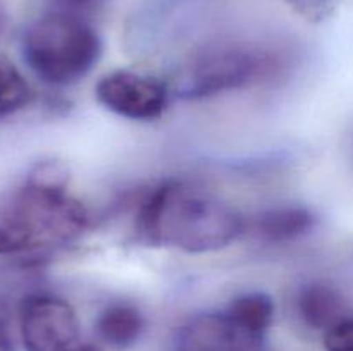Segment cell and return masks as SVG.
<instances>
[{
  "label": "cell",
  "mask_w": 353,
  "mask_h": 351,
  "mask_svg": "<svg viewBox=\"0 0 353 351\" xmlns=\"http://www.w3.org/2000/svg\"><path fill=\"white\" fill-rule=\"evenodd\" d=\"M245 229L247 220L236 206L174 179L155 186L137 213V233L145 243L195 255L230 246Z\"/></svg>",
  "instance_id": "obj_1"
},
{
  "label": "cell",
  "mask_w": 353,
  "mask_h": 351,
  "mask_svg": "<svg viewBox=\"0 0 353 351\" xmlns=\"http://www.w3.org/2000/svg\"><path fill=\"white\" fill-rule=\"evenodd\" d=\"M68 181L64 165L41 162L23 188L0 203V257L64 246L81 236L88 212L69 193Z\"/></svg>",
  "instance_id": "obj_2"
},
{
  "label": "cell",
  "mask_w": 353,
  "mask_h": 351,
  "mask_svg": "<svg viewBox=\"0 0 353 351\" xmlns=\"http://www.w3.org/2000/svg\"><path fill=\"white\" fill-rule=\"evenodd\" d=\"M23 57L43 83L71 86L88 76L100 61L102 40L81 16L57 10L28 28L23 36Z\"/></svg>",
  "instance_id": "obj_3"
},
{
  "label": "cell",
  "mask_w": 353,
  "mask_h": 351,
  "mask_svg": "<svg viewBox=\"0 0 353 351\" xmlns=\"http://www.w3.org/2000/svg\"><path fill=\"white\" fill-rule=\"evenodd\" d=\"M271 67L264 54L243 47H219L192 58L179 79L185 98H207L255 83Z\"/></svg>",
  "instance_id": "obj_4"
},
{
  "label": "cell",
  "mask_w": 353,
  "mask_h": 351,
  "mask_svg": "<svg viewBox=\"0 0 353 351\" xmlns=\"http://www.w3.org/2000/svg\"><path fill=\"white\" fill-rule=\"evenodd\" d=\"M19 334L24 351H68L78 341L79 320L64 298L37 292L21 301Z\"/></svg>",
  "instance_id": "obj_5"
},
{
  "label": "cell",
  "mask_w": 353,
  "mask_h": 351,
  "mask_svg": "<svg viewBox=\"0 0 353 351\" xmlns=\"http://www.w3.org/2000/svg\"><path fill=\"white\" fill-rule=\"evenodd\" d=\"M95 96L112 114L138 123L161 119L169 103L168 88L159 79L128 69L102 76L95 86Z\"/></svg>",
  "instance_id": "obj_6"
},
{
  "label": "cell",
  "mask_w": 353,
  "mask_h": 351,
  "mask_svg": "<svg viewBox=\"0 0 353 351\" xmlns=\"http://www.w3.org/2000/svg\"><path fill=\"white\" fill-rule=\"evenodd\" d=\"M172 351H265V337L241 329L226 310L207 312L181 326Z\"/></svg>",
  "instance_id": "obj_7"
},
{
  "label": "cell",
  "mask_w": 353,
  "mask_h": 351,
  "mask_svg": "<svg viewBox=\"0 0 353 351\" xmlns=\"http://www.w3.org/2000/svg\"><path fill=\"white\" fill-rule=\"evenodd\" d=\"M345 301L334 286L327 282H310L296 295V313L309 329L324 330L345 319Z\"/></svg>",
  "instance_id": "obj_8"
},
{
  "label": "cell",
  "mask_w": 353,
  "mask_h": 351,
  "mask_svg": "<svg viewBox=\"0 0 353 351\" xmlns=\"http://www.w3.org/2000/svg\"><path fill=\"white\" fill-rule=\"evenodd\" d=\"M316 224V217L302 205L276 206L265 210L252 224V229L268 243H290L305 236Z\"/></svg>",
  "instance_id": "obj_9"
},
{
  "label": "cell",
  "mask_w": 353,
  "mask_h": 351,
  "mask_svg": "<svg viewBox=\"0 0 353 351\" xmlns=\"http://www.w3.org/2000/svg\"><path fill=\"white\" fill-rule=\"evenodd\" d=\"M95 329L100 339L109 346L130 348L143 334L145 317L133 303L116 301L100 312Z\"/></svg>",
  "instance_id": "obj_10"
},
{
  "label": "cell",
  "mask_w": 353,
  "mask_h": 351,
  "mask_svg": "<svg viewBox=\"0 0 353 351\" xmlns=\"http://www.w3.org/2000/svg\"><path fill=\"white\" fill-rule=\"evenodd\" d=\"M274 299L261 291L243 292L231 299L226 313L234 323L254 336L265 337L274 322Z\"/></svg>",
  "instance_id": "obj_11"
},
{
  "label": "cell",
  "mask_w": 353,
  "mask_h": 351,
  "mask_svg": "<svg viewBox=\"0 0 353 351\" xmlns=\"http://www.w3.org/2000/svg\"><path fill=\"white\" fill-rule=\"evenodd\" d=\"M30 85L12 62L0 58V117L16 114L31 102Z\"/></svg>",
  "instance_id": "obj_12"
},
{
  "label": "cell",
  "mask_w": 353,
  "mask_h": 351,
  "mask_svg": "<svg viewBox=\"0 0 353 351\" xmlns=\"http://www.w3.org/2000/svg\"><path fill=\"white\" fill-rule=\"evenodd\" d=\"M326 351H353V317H345L324 332Z\"/></svg>",
  "instance_id": "obj_13"
},
{
  "label": "cell",
  "mask_w": 353,
  "mask_h": 351,
  "mask_svg": "<svg viewBox=\"0 0 353 351\" xmlns=\"http://www.w3.org/2000/svg\"><path fill=\"white\" fill-rule=\"evenodd\" d=\"M0 351H14V339L10 334L9 323L0 315Z\"/></svg>",
  "instance_id": "obj_14"
},
{
  "label": "cell",
  "mask_w": 353,
  "mask_h": 351,
  "mask_svg": "<svg viewBox=\"0 0 353 351\" xmlns=\"http://www.w3.org/2000/svg\"><path fill=\"white\" fill-rule=\"evenodd\" d=\"M59 6L62 7V10H68V12H76V10L83 9V7L93 6L99 0H54Z\"/></svg>",
  "instance_id": "obj_15"
},
{
  "label": "cell",
  "mask_w": 353,
  "mask_h": 351,
  "mask_svg": "<svg viewBox=\"0 0 353 351\" xmlns=\"http://www.w3.org/2000/svg\"><path fill=\"white\" fill-rule=\"evenodd\" d=\"M68 351H100L99 348L92 346V344H74L72 348H69Z\"/></svg>",
  "instance_id": "obj_16"
}]
</instances>
